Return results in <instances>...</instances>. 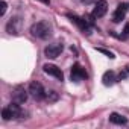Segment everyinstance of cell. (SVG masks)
<instances>
[{
  "instance_id": "cell-4",
  "label": "cell",
  "mask_w": 129,
  "mask_h": 129,
  "mask_svg": "<svg viewBox=\"0 0 129 129\" xmlns=\"http://www.w3.org/2000/svg\"><path fill=\"white\" fill-rule=\"evenodd\" d=\"M70 76H72V81H75V82H81V81L87 79V72H85V69H82L81 64H75V66L72 67V73H70Z\"/></svg>"
},
{
  "instance_id": "cell-1",
  "label": "cell",
  "mask_w": 129,
  "mask_h": 129,
  "mask_svg": "<svg viewBox=\"0 0 129 129\" xmlns=\"http://www.w3.org/2000/svg\"><path fill=\"white\" fill-rule=\"evenodd\" d=\"M30 34H32L34 37H37V38L46 40V38H49V37L52 35V27H50V24L46 23V21H38V23L32 24Z\"/></svg>"
},
{
  "instance_id": "cell-10",
  "label": "cell",
  "mask_w": 129,
  "mask_h": 129,
  "mask_svg": "<svg viewBox=\"0 0 129 129\" xmlns=\"http://www.w3.org/2000/svg\"><path fill=\"white\" fill-rule=\"evenodd\" d=\"M102 81H103V85H105V87H111V85L115 84L117 76H115V73H114L112 70H109V72H105V73H103Z\"/></svg>"
},
{
  "instance_id": "cell-7",
  "label": "cell",
  "mask_w": 129,
  "mask_h": 129,
  "mask_svg": "<svg viewBox=\"0 0 129 129\" xmlns=\"http://www.w3.org/2000/svg\"><path fill=\"white\" fill-rule=\"evenodd\" d=\"M106 11H108V3H106V0H97L91 15H93L94 18H100V17H103V15L106 14Z\"/></svg>"
},
{
  "instance_id": "cell-11",
  "label": "cell",
  "mask_w": 129,
  "mask_h": 129,
  "mask_svg": "<svg viewBox=\"0 0 129 129\" xmlns=\"http://www.w3.org/2000/svg\"><path fill=\"white\" fill-rule=\"evenodd\" d=\"M109 121L114 123V124H126L127 123V118L121 114H117V112H112L109 115Z\"/></svg>"
},
{
  "instance_id": "cell-15",
  "label": "cell",
  "mask_w": 129,
  "mask_h": 129,
  "mask_svg": "<svg viewBox=\"0 0 129 129\" xmlns=\"http://www.w3.org/2000/svg\"><path fill=\"white\" fill-rule=\"evenodd\" d=\"M2 9H0V15H5V12H6V8H8V5H6V2L5 0H2Z\"/></svg>"
},
{
  "instance_id": "cell-9",
  "label": "cell",
  "mask_w": 129,
  "mask_h": 129,
  "mask_svg": "<svg viewBox=\"0 0 129 129\" xmlns=\"http://www.w3.org/2000/svg\"><path fill=\"white\" fill-rule=\"evenodd\" d=\"M27 93L29 91H26L24 88H21V87H18V88H15L14 91H12V102H15V103H24L26 100H27Z\"/></svg>"
},
{
  "instance_id": "cell-17",
  "label": "cell",
  "mask_w": 129,
  "mask_h": 129,
  "mask_svg": "<svg viewBox=\"0 0 129 129\" xmlns=\"http://www.w3.org/2000/svg\"><path fill=\"white\" fill-rule=\"evenodd\" d=\"M81 2H82L84 5H91V3H96L97 0H81Z\"/></svg>"
},
{
  "instance_id": "cell-13",
  "label": "cell",
  "mask_w": 129,
  "mask_h": 129,
  "mask_svg": "<svg viewBox=\"0 0 129 129\" xmlns=\"http://www.w3.org/2000/svg\"><path fill=\"white\" fill-rule=\"evenodd\" d=\"M44 99L50 103V102H56V100L59 99V96H58L56 91H46V97H44Z\"/></svg>"
},
{
  "instance_id": "cell-3",
  "label": "cell",
  "mask_w": 129,
  "mask_h": 129,
  "mask_svg": "<svg viewBox=\"0 0 129 129\" xmlns=\"http://www.w3.org/2000/svg\"><path fill=\"white\" fill-rule=\"evenodd\" d=\"M29 94L35 100H43L46 97V91H44V88H43V85L40 82H32L29 85Z\"/></svg>"
},
{
  "instance_id": "cell-5",
  "label": "cell",
  "mask_w": 129,
  "mask_h": 129,
  "mask_svg": "<svg viewBox=\"0 0 129 129\" xmlns=\"http://www.w3.org/2000/svg\"><path fill=\"white\" fill-rule=\"evenodd\" d=\"M43 70H44L46 75H49V76H52V78H55V79H58V81H62V79H64V75H62L61 69L56 67L55 64H46V66L43 67Z\"/></svg>"
},
{
  "instance_id": "cell-14",
  "label": "cell",
  "mask_w": 129,
  "mask_h": 129,
  "mask_svg": "<svg viewBox=\"0 0 129 129\" xmlns=\"http://www.w3.org/2000/svg\"><path fill=\"white\" fill-rule=\"evenodd\" d=\"M97 52H100V53H103V55H106L108 58H111V59H114L115 56H114V53L112 52H109V50H105V49H96Z\"/></svg>"
},
{
  "instance_id": "cell-12",
  "label": "cell",
  "mask_w": 129,
  "mask_h": 129,
  "mask_svg": "<svg viewBox=\"0 0 129 129\" xmlns=\"http://www.w3.org/2000/svg\"><path fill=\"white\" fill-rule=\"evenodd\" d=\"M20 23V20L17 18V17H14V18H11L9 20V23H8V26H6V29H8V32L9 34H18V27H17V24Z\"/></svg>"
},
{
  "instance_id": "cell-2",
  "label": "cell",
  "mask_w": 129,
  "mask_h": 129,
  "mask_svg": "<svg viewBox=\"0 0 129 129\" xmlns=\"http://www.w3.org/2000/svg\"><path fill=\"white\" fill-rule=\"evenodd\" d=\"M21 114H23V112H21V109H20L18 103H15V102H12L11 105H8V106H6V108H3V111H2V117H3V120L18 118Z\"/></svg>"
},
{
  "instance_id": "cell-16",
  "label": "cell",
  "mask_w": 129,
  "mask_h": 129,
  "mask_svg": "<svg viewBox=\"0 0 129 129\" xmlns=\"http://www.w3.org/2000/svg\"><path fill=\"white\" fill-rule=\"evenodd\" d=\"M129 37V23H126L124 29H123V38H127Z\"/></svg>"
},
{
  "instance_id": "cell-6",
  "label": "cell",
  "mask_w": 129,
  "mask_h": 129,
  "mask_svg": "<svg viewBox=\"0 0 129 129\" xmlns=\"http://www.w3.org/2000/svg\"><path fill=\"white\" fill-rule=\"evenodd\" d=\"M61 52H62V44H61V43L49 44V46L44 49V55H46L49 59H55V58H58Z\"/></svg>"
},
{
  "instance_id": "cell-8",
  "label": "cell",
  "mask_w": 129,
  "mask_h": 129,
  "mask_svg": "<svg viewBox=\"0 0 129 129\" xmlns=\"http://www.w3.org/2000/svg\"><path fill=\"white\" fill-rule=\"evenodd\" d=\"M127 9H129V6H127L126 3H120V5L117 6V9L114 11V14H112V21H114V23H120V21L124 18Z\"/></svg>"
},
{
  "instance_id": "cell-18",
  "label": "cell",
  "mask_w": 129,
  "mask_h": 129,
  "mask_svg": "<svg viewBox=\"0 0 129 129\" xmlns=\"http://www.w3.org/2000/svg\"><path fill=\"white\" fill-rule=\"evenodd\" d=\"M43 3H46V5H50V0H41Z\"/></svg>"
},
{
  "instance_id": "cell-19",
  "label": "cell",
  "mask_w": 129,
  "mask_h": 129,
  "mask_svg": "<svg viewBox=\"0 0 129 129\" xmlns=\"http://www.w3.org/2000/svg\"><path fill=\"white\" fill-rule=\"evenodd\" d=\"M126 72L129 73V64H127V66H126Z\"/></svg>"
}]
</instances>
